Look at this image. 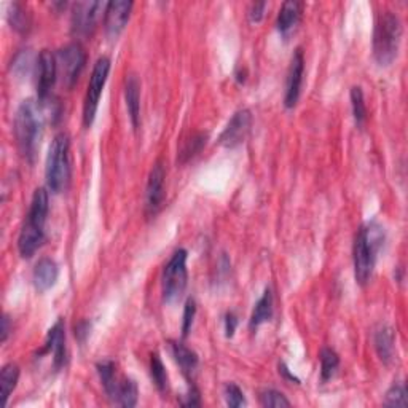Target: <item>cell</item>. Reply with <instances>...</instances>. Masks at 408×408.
<instances>
[{
	"mask_svg": "<svg viewBox=\"0 0 408 408\" xmlns=\"http://www.w3.org/2000/svg\"><path fill=\"white\" fill-rule=\"evenodd\" d=\"M236 325H238V319L233 313H228L227 318H225V332H227V336L230 338V336L235 335V330H236Z\"/></svg>",
	"mask_w": 408,
	"mask_h": 408,
	"instance_id": "36",
	"label": "cell"
},
{
	"mask_svg": "<svg viewBox=\"0 0 408 408\" xmlns=\"http://www.w3.org/2000/svg\"><path fill=\"white\" fill-rule=\"evenodd\" d=\"M195 314H197V304H195V300H190L185 304V309H183V323H182V335L187 336L190 334V329H192L193 325V319H195Z\"/></svg>",
	"mask_w": 408,
	"mask_h": 408,
	"instance_id": "33",
	"label": "cell"
},
{
	"mask_svg": "<svg viewBox=\"0 0 408 408\" xmlns=\"http://www.w3.org/2000/svg\"><path fill=\"white\" fill-rule=\"evenodd\" d=\"M303 70H304V58H303V51L298 48V50L293 53L289 72H287L286 97H284V104L287 108H292L297 106L298 97H300V91H302V83H303Z\"/></svg>",
	"mask_w": 408,
	"mask_h": 408,
	"instance_id": "12",
	"label": "cell"
},
{
	"mask_svg": "<svg viewBox=\"0 0 408 408\" xmlns=\"http://www.w3.org/2000/svg\"><path fill=\"white\" fill-rule=\"evenodd\" d=\"M69 136L59 133L53 139L47 156V185L53 193H61L67 188L70 179V161H69Z\"/></svg>",
	"mask_w": 408,
	"mask_h": 408,
	"instance_id": "4",
	"label": "cell"
},
{
	"mask_svg": "<svg viewBox=\"0 0 408 408\" xmlns=\"http://www.w3.org/2000/svg\"><path fill=\"white\" fill-rule=\"evenodd\" d=\"M394 330L388 325H383L375 332V348H377L378 356L384 364H391L394 359Z\"/></svg>",
	"mask_w": 408,
	"mask_h": 408,
	"instance_id": "19",
	"label": "cell"
},
{
	"mask_svg": "<svg viewBox=\"0 0 408 408\" xmlns=\"http://www.w3.org/2000/svg\"><path fill=\"white\" fill-rule=\"evenodd\" d=\"M106 2H77L72 12V34L86 39L95 32L101 16L106 15Z\"/></svg>",
	"mask_w": 408,
	"mask_h": 408,
	"instance_id": "7",
	"label": "cell"
},
{
	"mask_svg": "<svg viewBox=\"0 0 408 408\" xmlns=\"http://www.w3.org/2000/svg\"><path fill=\"white\" fill-rule=\"evenodd\" d=\"M384 404L388 407H407L408 399H407L405 384H394L393 388L386 393Z\"/></svg>",
	"mask_w": 408,
	"mask_h": 408,
	"instance_id": "30",
	"label": "cell"
},
{
	"mask_svg": "<svg viewBox=\"0 0 408 408\" xmlns=\"http://www.w3.org/2000/svg\"><path fill=\"white\" fill-rule=\"evenodd\" d=\"M19 380V367L16 364H7L0 373V386H2V405H7L10 394L13 393Z\"/></svg>",
	"mask_w": 408,
	"mask_h": 408,
	"instance_id": "23",
	"label": "cell"
},
{
	"mask_svg": "<svg viewBox=\"0 0 408 408\" xmlns=\"http://www.w3.org/2000/svg\"><path fill=\"white\" fill-rule=\"evenodd\" d=\"M271 316H273V293H271L270 289H266L257 304H255L252 318H250V327H260L266 320H270Z\"/></svg>",
	"mask_w": 408,
	"mask_h": 408,
	"instance_id": "21",
	"label": "cell"
},
{
	"mask_svg": "<svg viewBox=\"0 0 408 408\" xmlns=\"http://www.w3.org/2000/svg\"><path fill=\"white\" fill-rule=\"evenodd\" d=\"M187 250L179 249L174 252L163 273V295L168 303H174L182 297L187 287Z\"/></svg>",
	"mask_w": 408,
	"mask_h": 408,
	"instance_id": "5",
	"label": "cell"
},
{
	"mask_svg": "<svg viewBox=\"0 0 408 408\" xmlns=\"http://www.w3.org/2000/svg\"><path fill=\"white\" fill-rule=\"evenodd\" d=\"M10 320L8 316H3L2 319V341H7L8 338V334H10Z\"/></svg>",
	"mask_w": 408,
	"mask_h": 408,
	"instance_id": "37",
	"label": "cell"
},
{
	"mask_svg": "<svg viewBox=\"0 0 408 408\" xmlns=\"http://www.w3.org/2000/svg\"><path fill=\"white\" fill-rule=\"evenodd\" d=\"M300 15H302L300 2H295V0H289V2H286L281 7L279 15H277V21H276L277 31H279L281 34H287V32H291L298 23V19H300Z\"/></svg>",
	"mask_w": 408,
	"mask_h": 408,
	"instance_id": "18",
	"label": "cell"
},
{
	"mask_svg": "<svg viewBox=\"0 0 408 408\" xmlns=\"http://www.w3.org/2000/svg\"><path fill=\"white\" fill-rule=\"evenodd\" d=\"M58 263L51 259H42L39 263L35 265L34 275H32V281H34V287L37 292H47L48 289L56 284L58 281Z\"/></svg>",
	"mask_w": 408,
	"mask_h": 408,
	"instance_id": "16",
	"label": "cell"
},
{
	"mask_svg": "<svg viewBox=\"0 0 408 408\" xmlns=\"http://www.w3.org/2000/svg\"><path fill=\"white\" fill-rule=\"evenodd\" d=\"M48 192L45 188H37L34 197L31 201V209L27 214V220L35 222V224L45 225L47 215H48Z\"/></svg>",
	"mask_w": 408,
	"mask_h": 408,
	"instance_id": "22",
	"label": "cell"
},
{
	"mask_svg": "<svg viewBox=\"0 0 408 408\" xmlns=\"http://www.w3.org/2000/svg\"><path fill=\"white\" fill-rule=\"evenodd\" d=\"M225 400L228 407H233V408L246 405V399H244L243 391L239 389L235 383H228L225 386Z\"/></svg>",
	"mask_w": 408,
	"mask_h": 408,
	"instance_id": "32",
	"label": "cell"
},
{
	"mask_svg": "<svg viewBox=\"0 0 408 408\" xmlns=\"http://www.w3.org/2000/svg\"><path fill=\"white\" fill-rule=\"evenodd\" d=\"M43 352L53 356V364L56 368L64 364V359H66V329H64L63 319H58L56 324L48 332Z\"/></svg>",
	"mask_w": 408,
	"mask_h": 408,
	"instance_id": "14",
	"label": "cell"
},
{
	"mask_svg": "<svg viewBox=\"0 0 408 408\" xmlns=\"http://www.w3.org/2000/svg\"><path fill=\"white\" fill-rule=\"evenodd\" d=\"M260 404L263 407H291V402L275 389H266L260 394Z\"/></svg>",
	"mask_w": 408,
	"mask_h": 408,
	"instance_id": "31",
	"label": "cell"
},
{
	"mask_svg": "<svg viewBox=\"0 0 408 408\" xmlns=\"http://www.w3.org/2000/svg\"><path fill=\"white\" fill-rule=\"evenodd\" d=\"M8 21L15 31L26 34L31 29V15L27 13V10L23 3H13L8 13Z\"/></svg>",
	"mask_w": 408,
	"mask_h": 408,
	"instance_id": "24",
	"label": "cell"
},
{
	"mask_svg": "<svg viewBox=\"0 0 408 408\" xmlns=\"http://www.w3.org/2000/svg\"><path fill=\"white\" fill-rule=\"evenodd\" d=\"M351 104H352V115H354L356 124L359 128H362L367 120V107H366V101H364V92L359 86H354V88L351 90Z\"/></svg>",
	"mask_w": 408,
	"mask_h": 408,
	"instance_id": "29",
	"label": "cell"
},
{
	"mask_svg": "<svg viewBox=\"0 0 408 408\" xmlns=\"http://www.w3.org/2000/svg\"><path fill=\"white\" fill-rule=\"evenodd\" d=\"M150 375H152V380H154L155 386L158 388V391H161V393L168 391L170 382H168L166 368H165V366H163V362H161L158 354H152V357H150Z\"/></svg>",
	"mask_w": 408,
	"mask_h": 408,
	"instance_id": "28",
	"label": "cell"
},
{
	"mask_svg": "<svg viewBox=\"0 0 408 408\" xmlns=\"http://www.w3.org/2000/svg\"><path fill=\"white\" fill-rule=\"evenodd\" d=\"M45 113L35 101H24L19 106L15 118V136L21 155L26 160H34L37 145H39Z\"/></svg>",
	"mask_w": 408,
	"mask_h": 408,
	"instance_id": "1",
	"label": "cell"
},
{
	"mask_svg": "<svg viewBox=\"0 0 408 408\" xmlns=\"http://www.w3.org/2000/svg\"><path fill=\"white\" fill-rule=\"evenodd\" d=\"M206 139H208V136L204 133H198L192 136V138L185 140V144L182 147L181 154H179V163H187L188 160H192L195 155H198L201 149L206 145Z\"/></svg>",
	"mask_w": 408,
	"mask_h": 408,
	"instance_id": "27",
	"label": "cell"
},
{
	"mask_svg": "<svg viewBox=\"0 0 408 408\" xmlns=\"http://www.w3.org/2000/svg\"><path fill=\"white\" fill-rule=\"evenodd\" d=\"M340 366V357L334 350L330 348H324L320 352V380L323 382H329L334 377L336 368Z\"/></svg>",
	"mask_w": 408,
	"mask_h": 408,
	"instance_id": "26",
	"label": "cell"
},
{
	"mask_svg": "<svg viewBox=\"0 0 408 408\" xmlns=\"http://www.w3.org/2000/svg\"><path fill=\"white\" fill-rule=\"evenodd\" d=\"M124 99H127V107L133 127L138 128L140 118V83L136 75H129L127 79V85H124Z\"/></svg>",
	"mask_w": 408,
	"mask_h": 408,
	"instance_id": "17",
	"label": "cell"
},
{
	"mask_svg": "<svg viewBox=\"0 0 408 408\" xmlns=\"http://www.w3.org/2000/svg\"><path fill=\"white\" fill-rule=\"evenodd\" d=\"M108 70H111V59L106 56L97 59L95 67H92L83 104V124L86 128H90L92 122H95L102 90H104V85L108 77Z\"/></svg>",
	"mask_w": 408,
	"mask_h": 408,
	"instance_id": "6",
	"label": "cell"
},
{
	"mask_svg": "<svg viewBox=\"0 0 408 408\" xmlns=\"http://www.w3.org/2000/svg\"><path fill=\"white\" fill-rule=\"evenodd\" d=\"M58 72H61L64 85L72 88L77 83L81 70L85 67L86 54L80 43H69L56 54Z\"/></svg>",
	"mask_w": 408,
	"mask_h": 408,
	"instance_id": "8",
	"label": "cell"
},
{
	"mask_svg": "<svg viewBox=\"0 0 408 408\" xmlns=\"http://www.w3.org/2000/svg\"><path fill=\"white\" fill-rule=\"evenodd\" d=\"M402 40V23L399 16L384 12L378 16L373 34V54L378 64L389 66L399 53Z\"/></svg>",
	"mask_w": 408,
	"mask_h": 408,
	"instance_id": "3",
	"label": "cell"
},
{
	"mask_svg": "<svg viewBox=\"0 0 408 408\" xmlns=\"http://www.w3.org/2000/svg\"><path fill=\"white\" fill-rule=\"evenodd\" d=\"M171 352L179 367L182 368V372L190 377L198 366V356L195 352L183 345L181 341H171Z\"/></svg>",
	"mask_w": 408,
	"mask_h": 408,
	"instance_id": "20",
	"label": "cell"
},
{
	"mask_svg": "<svg viewBox=\"0 0 408 408\" xmlns=\"http://www.w3.org/2000/svg\"><path fill=\"white\" fill-rule=\"evenodd\" d=\"M383 241L382 228L362 227L354 239V276L361 286H366L373 275L377 252Z\"/></svg>",
	"mask_w": 408,
	"mask_h": 408,
	"instance_id": "2",
	"label": "cell"
},
{
	"mask_svg": "<svg viewBox=\"0 0 408 408\" xmlns=\"http://www.w3.org/2000/svg\"><path fill=\"white\" fill-rule=\"evenodd\" d=\"M43 225L27 220L18 238V250L23 259H31L43 243Z\"/></svg>",
	"mask_w": 408,
	"mask_h": 408,
	"instance_id": "15",
	"label": "cell"
},
{
	"mask_svg": "<svg viewBox=\"0 0 408 408\" xmlns=\"http://www.w3.org/2000/svg\"><path fill=\"white\" fill-rule=\"evenodd\" d=\"M115 404L128 408L138 404V384H136L133 380L123 377L122 384H120L118 388Z\"/></svg>",
	"mask_w": 408,
	"mask_h": 408,
	"instance_id": "25",
	"label": "cell"
},
{
	"mask_svg": "<svg viewBox=\"0 0 408 408\" xmlns=\"http://www.w3.org/2000/svg\"><path fill=\"white\" fill-rule=\"evenodd\" d=\"M56 56L51 51L43 50L37 59V95H39L40 102L47 101L50 96L54 81H56Z\"/></svg>",
	"mask_w": 408,
	"mask_h": 408,
	"instance_id": "10",
	"label": "cell"
},
{
	"mask_svg": "<svg viewBox=\"0 0 408 408\" xmlns=\"http://www.w3.org/2000/svg\"><path fill=\"white\" fill-rule=\"evenodd\" d=\"M165 166L161 165V161L155 163L145 188V214L149 217L155 215L160 211L163 199H165Z\"/></svg>",
	"mask_w": 408,
	"mask_h": 408,
	"instance_id": "9",
	"label": "cell"
},
{
	"mask_svg": "<svg viewBox=\"0 0 408 408\" xmlns=\"http://www.w3.org/2000/svg\"><path fill=\"white\" fill-rule=\"evenodd\" d=\"M250 124H252V115L247 108H241L228 122L227 128L220 136V144L227 147V149H235V147L241 145L246 140Z\"/></svg>",
	"mask_w": 408,
	"mask_h": 408,
	"instance_id": "11",
	"label": "cell"
},
{
	"mask_svg": "<svg viewBox=\"0 0 408 408\" xmlns=\"http://www.w3.org/2000/svg\"><path fill=\"white\" fill-rule=\"evenodd\" d=\"M265 10H266V3H263V2L250 5V10H249L250 21H252V23H259V21H262Z\"/></svg>",
	"mask_w": 408,
	"mask_h": 408,
	"instance_id": "35",
	"label": "cell"
},
{
	"mask_svg": "<svg viewBox=\"0 0 408 408\" xmlns=\"http://www.w3.org/2000/svg\"><path fill=\"white\" fill-rule=\"evenodd\" d=\"M32 64V54L31 51H21L18 56L15 58V63H13V69L16 70L18 74H24L29 70Z\"/></svg>",
	"mask_w": 408,
	"mask_h": 408,
	"instance_id": "34",
	"label": "cell"
},
{
	"mask_svg": "<svg viewBox=\"0 0 408 408\" xmlns=\"http://www.w3.org/2000/svg\"><path fill=\"white\" fill-rule=\"evenodd\" d=\"M131 10L133 2H128V0H113V2L107 3L104 27L108 35L117 37L124 29L129 16H131Z\"/></svg>",
	"mask_w": 408,
	"mask_h": 408,
	"instance_id": "13",
	"label": "cell"
}]
</instances>
